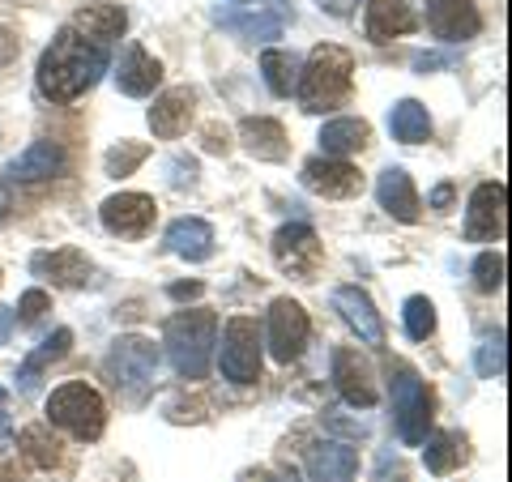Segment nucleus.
Returning <instances> with one entry per match:
<instances>
[{"instance_id": "1", "label": "nucleus", "mask_w": 512, "mask_h": 482, "mask_svg": "<svg viewBox=\"0 0 512 482\" xmlns=\"http://www.w3.org/2000/svg\"><path fill=\"white\" fill-rule=\"evenodd\" d=\"M107 64H111V43L90 39L69 22L39 56V90L52 103H73L107 73Z\"/></svg>"}, {"instance_id": "2", "label": "nucleus", "mask_w": 512, "mask_h": 482, "mask_svg": "<svg viewBox=\"0 0 512 482\" xmlns=\"http://www.w3.org/2000/svg\"><path fill=\"white\" fill-rule=\"evenodd\" d=\"M350 82H355V60H350V52L338 43H320V47H312L303 73L295 77V90H299L303 111H333L346 103Z\"/></svg>"}, {"instance_id": "3", "label": "nucleus", "mask_w": 512, "mask_h": 482, "mask_svg": "<svg viewBox=\"0 0 512 482\" xmlns=\"http://www.w3.org/2000/svg\"><path fill=\"white\" fill-rule=\"evenodd\" d=\"M167 359L175 367V376L184 380H201L210 372L214 359V337H218V320L214 312L192 308V312H175L167 320Z\"/></svg>"}, {"instance_id": "4", "label": "nucleus", "mask_w": 512, "mask_h": 482, "mask_svg": "<svg viewBox=\"0 0 512 482\" xmlns=\"http://www.w3.org/2000/svg\"><path fill=\"white\" fill-rule=\"evenodd\" d=\"M154 372H158V346L150 337H116L107 355V380L124 401H146V393L154 389Z\"/></svg>"}, {"instance_id": "5", "label": "nucleus", "mask_w": 512, "mask_h": 482, "mask_svg": "<svg viewBox=\"0 0 512 482\" xmlns=\"http://www.w3.org/2000/svg\"><path fill=\"white\" fill-rule=\"evenodd\" d=\"M389 397H393V423L402 444L419 448L431 431V393L410 363H389Z\"/></svg>"}, {"instance_id": "6", "label": "nucleus", "mask_w": 512, "mask_h": 482, "mask_svg": "<svg viewBox=\"0 0 512 482\" xmlns=\"http://www.w3.org/2000/svg\"><path fill=\"white\" fill-rule=\"evenodd\" d=\"M47 419H52L56 427H64L69 436H77V440H99L103 427H107V406L90 384L69 380L47 397Z\"/></svg>"}, {"instance_id": "7", "label": "nucleus", "mask_w": 512, "mask_h": 482, "mask_svg": "<svg viewBox=\"0 0 512 482\" xmlns=\"http://www.w3.org/2000/svg\"><path fill=\"white\" fill-rule=\"evenodd\" d=\"M222 376L235 384L261 380V333L252 316H235L222 329Z\"/></svg>"}, {"instance_id": "8", "label": "nucleus", "mask_w": 512, "mask_h": 482, "mask_svg": "<svg viewBox=\"0 0 512 482\" xmlns=\"http://www.w3.org/2000/svg\"><path fill=\"white\" fill-rule=\"evenodd\" d=\"M274 261L282 273H291L299 282H312L320 265H325V248H320V239L312 227H303V222H291V227H282L274 235Z\"/></svg>"}, {"instance_id": "9", "label": "nucleus", "mask_w": 512, "mask_h": 482, "mask_svg": "<svg viewBox=\"0 0 512 482\" xmlns=\"http://www.w3.org/2000/svg\"><path fill=\"white\" fill-rule=\"evenodd\" d=\"M312 320L295 299H274L269 303V355L278 363H295L308 346Z\"/></svg>"}, {"instance_id": "10", "label": "nucleus", "mask_w": 512, "mask_h": 482, "mask_svg": "<svg viewBox=\"0 0 512 482\" xmlns=\"http://www.w3.org/2000/svg\"><path fill=\"white\" fill-rule=\"evenodd\" d=\"M508 227V188L495 184H478L466 210V239L470 244H491V239H504Z\"/></svg>"}, {"instance_id": "11", "label": "nucleus", "mask_w": 512, "mask_h": 482, "mask_svg": "<svg viewBox=\"0 0 512 482\" xmlns=\"http://www.w3.org/2000/svg\"><path fill=\"white\" fill-rule=\"evenodd\" d=\"M103 227L111 235H124V239H141L150 227H154V197L146 192H116V197L103 201Z\"/></svg>"}, {"instance_id": "12", "label": "nucleus", "mask_w": 512, "mask_h": 482, "mask_svg": "<svg viewBox=\"0 0 512 482\" xmlns=\"http://www.w3.org/2000/svg\"><path fill=\"white\" fill-rule=\"evenodd\" d=\"M333 384H338L342 401H350V406H359V410H372L376 397H380L376 380H372V367H367V359L350 346L333 350Z\"/></svg>"}, {"instance_id": "13", "label": "nucleus", "mask_w": 512, "mask_h": 482, "mask_svg": "<svg viewBox=\"0 0 512 482\" xmlns=\"http://www.w3.org/2000/svg\"><path fill=\"white\" fill-rule=\"evenodd\" d=\"M427 30L440 43H466L483 30L474 0H427Z\"/></svg>"}, {"instance_id": "14", "label": "nucleus", "mask_w": 512, "mask_h": 482, "mask_svg": "<svg viewBox=\"0 0 512 482\" xmlns=\"http://www.w3.org/2000/svg\"><path fill=\"white\" fill-rule=\"evenodd\" d=\"M303 188L308 192H320V197L329 201H342V197H355L363 188V175L342 163V158H312V163H303Z\"/></svg>"}, {"instance_id": "15", "label": "nucleus", "mask_w": 512, "mask_h": 482, "mask_svg": "<svg viewBox=\"0 0 512 482\" xmlns=\"http://www.w3.org/2000/svg\"><path fill=\"white\" fill-rule=\"evenodd\" d=\"M333 308H338L346 325L359 333V342H367V346L384 342V320L376 312V303L367 299V291H359V286H338V291H333Z\"/></svg>"}, {"instance_id": "16", "label": "nucleus", "mask_w": 512, "mask_h": 482, "mask_svg": "<svg viewBox=\"0 0 512 482\" xmlns=\"http://www.w3.org/2000/svg\"><path fill=\"white\" fill-rule=\"evenodd\" d=\"M192 107H197V94H192L188 86H171L163 90L154 99L150 107V128H154V137H184L188 133V124H192Z\"/></svg>"}, {"instance_id": "17", "label": "nucleus", "mask_w": 512, "mask_h": 482, "mask_svg": "<svg viewBox=\"0 0 512 482\" xmlns=\"http://www.w3.org/2000/svg\"><path fill=\"white\" fill-rule=\"evenodd\" d=\"M64 167H69L64 146H56V141H30V146L5 167V175L9 180H22V184H35V180H56Z\"/></svg>"}, {"instance_id": "18", "label": "nucleus", "mask_w": 512, "mask_h": 482, "mask_svg": "<svg viewBox=\"0 0 512 482\" xmlns=\"http://www.w3.org/2000/svg\"><path fill=\"white\" fill-rule=\"evenodd\" d=\"M376 197H380V210L397 218V222H419L423 205H419V192H414L410 175L402 167H384L380 180H376Z\"/></svg>"}, {"instance_id": "19", "label": "nucleus", "mask_w": 512, "mask_h": 482, "mask_svg": "<svg viewBox=\"0 0 512 482\" xmlns=\"http://www.w3.org/2000/svg\"><path fill=\"white\" fill-rule=\"evenodd\" d=\"M30 269L39 273V278H52L56 286H86L90 282V273H94V265H90V256L82 252V248H56V252H39L35 261H30Z\"/></svg>"}, {"instance_id": "20", "label": "nucleus", "mask_w": 512, "mask_h": 482, "mask_svg": "<svg viewBox=\"0 0 512 482\" xmlns=\"http://www.w3.org/2000/svg\"><path fill=\"white\" fill-rule=\"evenodd\" d=\"M116 82H120V94H128V99H146V94H154L158 82H163V64H158L146 47L133 43L124 52V60H120Z\"/></svg>"}, {"instance_id": "21", "label": "nucleus", "mask_w": 512, "mask_h": 482, "mask_svg": "<svg viewBox=\"0 0 512 482\" xmlns=\"http://www.w3.org/2000/svg\"><path fill=\"white\" fill-rule=\"evenodd\" d=\"M167 252H175L180 261H210L214 256V227L205 218H175L167 227Z\"/></svg>"}, {"instance_id": "22", "label": "nucleus", "mask_w": 512, "mask_h": 482, "mask_svg": "<svg viewBox=\"0 0 512 482\" xmlns=\"http://www.w3.org/2000/svg\"><path fill=\"white\" fill-rule=\"evenodd\" d=\"M239 141H244V150L252 158H261V163H282L286 158V128L269 116H248L239 120Z\"/></svg>"}, {"instance_id": "23", "label": "nucleus", "mask_w": 512, "mask_h": 482, "mask_svg": "<svg viewBox=\"0 0 512 482\" xmlns=\"http://www.w3.org/2000/svg\"><path fill=\"white\" fill-rule=\"evenodd\" d=\"M355 470H359V453L346 440L316 444L312 457H308V478L312 482H350Z\"/></svg>"}, {"instance_id": "24", "label": "nucleus", "mask_w": 512, "mask_h": 482, "mask_svg": "<svg viewBox=\"0 0 512 482\" xmlns=\"http://www.w3.org/2000/svg\"><path fill=\"white\" fill-rule=\"evenodd\" d=\"M419 26L414 22V9L406 0H372L367 5V39L372 43H393L397 35H410Z\"/></svg>"}, {"instance_id": "25", "label": "nucleus", "mask_w": 512, "mask_h": 482, "mask_svg": "<svg viewBox=\"0 0 512 482\" xmlns=\"http://www.w3.org/2000/svg\"><path fill=\"white\" fill-rule=\"evenodd\" d=\"M367 137H372V128L367 120H355V116H342V120H329L320 128V146H325V158H346L367 146Z\"/></svg>"}, {"instance_id": "26", "label": "nucleus", "mask_w": 512, "mask_h": 482, "mask_svg": "<svg viewBox=\"0 0 512 482\" xmlns=\"http://www.w3.org/2000/svg\"><path fill=\"white\" fill-rule=\"evenodd\" d=\"M389 133L397 141H406V146H423V141L431 137V116H427V107L419 99H402V103H393L389 111Z\"/></svg>"}, {"instance_id": "27", "label": "nucleus", "mask_w": 512, "mask_h": 482, "mask_svg": "<svg viewBox=\"0 0 512 482\" xmlns=\"http://www.w3.org/2000/svg\"><path fill=\"white\" fill-rule=\"evenodd\" d=\"M69 346H73V333L69 329H56L47 342L35 350V355H26V363H22V372H18V389L22 393H35V384H39V372L47 363H56V359H64L69 355Z\"/></svg>"}, {"instance_id": "28", "label": "nucleus", "mask_w": 512, "mask_h": 482, "mask_svg": "<svg viewBox=\"0 0 512 482\" xmlns=\"http://www.w3.org/2000/svg\"><path fill=\"white\" fill-rule=\"evenodd\" d=\"M124 9L120 5H94V9H82L73 18V26L82 30V35L90 39H99V43H111V39H120L124 35Z\"/></svg>"}, {"instance_id": "29", "label": "nucleus", "mask_w": 512, "mask_h": 482, "mask_svg": "<svg viewBox=\"0 0 512 482\" xmlns=\"http://www.w3.org/2000/svg\"><path fill=\"white\" fill-rule=\"evenodd\" d=\"M18 448H22V457H26L30 465H39V470H52V465L60 461V444L52 440V431H47L43 423L26 427L22 436H18Z\"/></svg>"}, {"instance_id": "30", "label": "nucleus", "mask_w": 512, "mask_h": 482, "mask_svg": "<svg viewBox=\"0 0 512 482\" xmlns=\"http://www.w3.org/2000/svg\"><path fill=\"white\" fill-rule=\"evenodd\" d=\"M423 444H427V448H423V461H427L431 474H448V470H453V465L461 461V453H466L453 431H436V436H427Z\"/></svg>"}, {"instance_id": "31", "label": "nucleus", "mask_w": 512, "mask_h": 482, "mask_svg": "<svg viewBox=\"0 0 512 482\" xmlns=\"http://www.w3.org/2000/svg\"><path fill=\"white\" fill-rule=\"evenodd\" d=\"M474 367L483 380H504V329H491V333L478 337Z\"/></svg>"}, {"instance_id": "32", "label": "nucleus", "mask_w": 512, "mask_h": 482, "mask_svg": "<svg viewBox=\"0 0 512 482\" xmlns=\"http://www.w3.org/2000/svg\"><path fill=\"white\" fill-rule=\"evenodd\" d=\"M261 73H265V86L274 90V94H291L295 90V73H299V64L295 56H286V52H269L261 56Z\"/></svg>"}, {"instance_id": "33", "label": "nucleus", "mask_w": 512, "mask_h": 482, "mask_svg": "<svg viewBox=\"0 0 512 482\" xmlns=\"http://www.w3.org/2000/svg\"><path fill=\"white\" fill-rule=\"evenodd\" d=\"M402 320H406V333L414 342H427V337L436 333V308H431L427 295H410L402 303Z\"/></svg>"}, {"instance_id": "34", "label": "nucleus", "mask_w": 512, "mask_h": 482, "mask_svg": "<svg viewBox=\"0 0 512 482\" xmlns=\"http://www.w3.org/2000/svg\"><path fill=\"white\" fill-rule=\"evenodd\" d=\"M146 158H150V146H141V141H120V146H111L103 154V167H107V175L124 180V175H133Z\"/></svg>"}, {"instance_id": "35", "label": "nucleus", "mask_w": 512, "mask_h": 482, "mask_svg": "<svg viewBox=\"0 0 512 482\" xmlns=\"http://www.w3.org/2000/svg\"><path fill=\"white\" fill-rule=\"evenodd\" d=\"M474 286L483 295H491V291H500L504 286V256L500 252H483L474 261Z\"/></svg>"}, {"instance_id": "36", "label": "nucleus", "mask_w": 512, "mask_h": 482, "mask_svg": "<svg viewBox=\"0 0 512 482\" xmlns=\"http://www.w3.org/2000/svg\"><path fill=\"white\" fill-rule=\"evenodd\" d=\"M227 26H235L239 35H248V39H278L282 35V18H274V13H256V18H227Z\"/></svg>"}, {"instance_id": "37", "label": "nucleus", "mask_w": 512, "mask_h": 482, "mask_svg": "<svg viewBox=\"0 0 512 482\" xmlns=\"http://www.w3.org/2000/svg\"><path fill=\"white\" fill-rule=\"evenodd\" d=\"M47 308H52V299H47V291H39V286H35V291H26V295L18 299V312H13V320L30 329V325H39Z\"/></svg>"}, {"instance_id": "38", "label": "nucleus", "mask_w": 512, "mask_h": 482, "mask_svg": "<svg viewBox=\"0 0 512 482\" xmlns=\"http://www.w3.org/2000/svg\"><path fill=\"white\" fill-rule=\"evenodd\" d=\"M325 427L329 431H342V436H350V440H363L367 436V423L363 419H342L338 410H325Z\"/></svg>"}, {"instance_id": "39", "label": "nucleus", "mask_w": 512, "mask_h": 482, "mask_svg": "<svg viewBox=\"0 0 512 482\" xmlns=\"http://www.w3.org/2000/svg\"><path fill=\"white\" fill-rule=\"evenodd\" d=\"M171 184L175 188H192V184H197V163H192V158H175V163H171Z\"/></svg>"}, {"instance_id": "40", "label": "nucleus", "mask_w": 512, "mask_h": 482, "mask_svg": "<svg viewBox=\"0 0 512 482\" xmlns=\"http://www.w3.org/2000/svg\"><path fill=\"white\" fill-rule=\"evenodd\" d=\"M376 482H410L406 478V465L402 461H389V457H384V465H380V478Z\"/></svg>"}, {"instance_id": "41", "label": "nucleus", "mask_w": 512, "mask_h": 482, "mask_svg": "<svg viewBox=\"0 0 512 482\" xmlns=\"http://www.w3.org/2000/svg\"><path fill=\"white\" fill-rule=\"evenodd\" d=\"M13 56H18V39H13L9 30L0 26V69H9V60H13Z\"/></svg>"}, {"instance_id": "42", "label": "nucleus", "mask_w": 512, "mask_h": 482, "mask_svg": "<svg viewBox=\"0 0 512 482\" xmlns=\"http://www.w3.org/2000/svg\"><path fill=\"white\" fill-rule=\"evenodd\" d=\"M320 9L333 13V18H350L359 9V0H320Z\"/></svg>"}, {"instance_id": "43", "label": "nucleus", "mask_w": 512, "mask_h": 482, "mask_svg": "<svg viewBox=\"0 0 512 482\" xmlns=\"http://www.w3.org/2000/svg\"><path fill=\"white\" fill-rule=\"evenodd\" d=\"M201 291H205V286H201V282H175V286H171V291H167V295L184 303V299H201Z\"/></svg>"}, {"instance_id": "44", "label": "nucleus", "mask_w": 512, "mask_h": 482, "mask_svg": "<svg viewBox=\"0 0 512 482\" xmlns=\"http://www.w3.org/2000/svg\"><path fill=\"white\" fill-rule=\"evenodd\" d=\"M244 482H299L295 474H274V470H256V474H244Z\"/></svg>"}, {"instance_id": "45", "label": "nucleus", "mask_w": 512, "mask_h": 482, "mask_svg": "<svg viewBox=\"0 0 512 482\" xmlns=\"http://www.w3.org/2000/svg\"><path fill=\"white\" fill-rule=\"evenodd\" d=\"M448 205H453V184H440L431 192V210H448Z\"/></svg>"}, {"instance_id": "46", "label": "nucleus", "mask_w": 512, "mask_h": 482, "mask_svg": "<svg viewBox=\"0 0 512 482\" xmlns=\"http://www.w3.org/2000/svg\"><path fill=\"white\" fill-rule=\"evenodd\" d=\"M440 64H453V56H419L414 60V69L427 73V69H440Z\"/></svg>"}, {"instance_id": "47", "label": "nucleus", "mask_w": 512, "mask_h": 482, "mask_svg": "<svg viewBox=\"0 0 512 482\" xmlns=\"http://www.w3.org/2000/svg\"><path fill=\"white\" fill-rule=\"evenodd\" d=\"M9 436V393L0 389V440Z\"/></svg>"}, {"instance_id": "48", "label": "nucleus", "mask_w": 512, "mask_h": 482, "mask_svg": "<svg viewBox=\"0 0 512 482\" xmlns=\"http://www.w3.org/2000/svg\"><path fill=\"white\" fill-rule=\"evenodd\" d=\"M9 333H13V312H9V308H0V346L9 342Z\"/></svg>"}, {"instance_id": "49", "label": "nucleus", "mask_w": 512, "mask_h": 482, "mask_svg": "<svg viewBox=\"0 0 512 482\" xmlns=\"http://www.w3.org/2000/svg\"><path fill=\"white\" fill-rule=\"evenodd\" d=\"M9 210H13V197H9V188H5V184H0V218H5Z\"/></svg>"}, {"instance_id": "50", "label": "nucleus", "mask_w": 512, "mask_h": 482, "mask_svg": "<svg viewBox=\"0 0 512 482\" xmlns=\"http://www.w3.org/2000/svg\"><path fill=\"white\" fill-rule=\"evenodd\" d=\"M235 5H244V0H235Z\"/></svg>"}]
</instances>
